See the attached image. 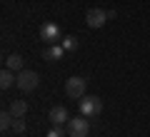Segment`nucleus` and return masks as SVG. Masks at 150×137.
<instances>
[{
    "label": "nucleus",
    "instance_id": "nucleus-1",
    "mask_svg": "<svg viewBox=\"0 0 150 137\" xmlns=\"http://www.w3.org/2000/svg\"><path fill=\"white\" fill-rule=\"evenodd\" d=\"M78 107H80V115H85L88 120H90V117H98L103 112V100L95 97V95H85L78 102Z\"/></svg>",
    "mask_w": 150,
    "mask_h": 137
},
{
    "label": "nucleus",
    "instance_id": "nucleus-2",
    "mask_svg": "<svg viewBox=\"0 0 150 137\" xmlns=\"http://www.w3.org/2000/svg\"><path fill=\"white\" fill-rule=\"evenodd\" d=\"M65 132H68L70 137H88V132H90V122H88L85 115L70 117L68 125H65Z\"/></svg>",
    "mask_w": 150,
    "mask_h": 137
},
{
    "label": "nucleus",
    "instance_id": "nucleus-3",
    "mask_svg": "<svg viewBox=\"0 0 150 137\" xmlns=\"http://www.w3.org/2000/svg\"><path fill=\"white\" fill-rule=\"evenodd\" d=\"M38 82H40V77H38L35 70H20L18 72V80H15V87L20 92H33L38 87Z\"/></svg>",
    "mask_w": 150,
    "mask_h": 137
},
{
    "label": "nucleus",
    "instance_id": "nucleus-4",
    "mask_svg": "<svg viewBox=\"0 0 150 137\" xmlns=\"http://www.w3.org/2000/svg\"><path fill=\"white\" fill-rule=\"evenodd\" d=\"M85 90H88V80L85 77H70L68 82H65V95L70 97V100H83L85 97Z\"/></svg>",
    "mask_w": 150,
    "mask_h": 137
},
{
    "label": "nucleus",
    "instance_id": "nucleus-5",
    "mask_svg": "<svg viewBox=\"0 0 150 137\" xmlns=\"http://www.w3.org/2000/svg\"><path fill=\"white\" fill-rule=\"evenodd\" d=\"M40 40H48V42L63 40V35H60V25H58V22H43V25H40Z\"/></svg>",
    "mask_w": 150,
    "mask_h": 137
},
{
    "label": "nucleus",
    "instance_id": "nucleus-6",
    "mask_svg": "<svg viewBox=\"0 0 150 137\" xmlns=\"http://www.w3.org/2000/svg\"><path fill=\"white\" fill-rule=\"evenodd\" d=\"M108 18H110V15H108L105 10H100V8H90V10L85 13V22H88V27H103Z\"/></svg>",
    "mask_w": 150,
    "mask_h": 137
},
{
    "label": "nucleus",
    "instance_id": "nucleus-7",
    "mask_svg": "<svg viewBox=\"0 0 150 137\" xmlns=\"http://www.w3.org/2000/svg\"><path fill=\"white\" fill-rule=\"evenodd\" d=\"M48 120L53 122V125H68V120H70V112H68V107H65V105H55L53 110H50Z\"/></svg>",
    "mask_w": 150,
    "mask_h": 137
},
{
    "label": "nucleus",
    "instance_id": "nucleus-8",
    "mask_svg": "<svg viewBox=\"0 0 150 137\" xmlns=\"http://www.w3.org/2000/svg\"><path fill=\"white\" fill-rule=\"evenodd\" d=\"M63 55H65V48H63V45H60V42H53V45H50V48H48V50H45V53H43V58L53 63V60H60V58H63Z\"/></svg>",
    "mask_w": 150,
    "mask_h": 137
},
{
    "label": "nucleus",
    "instance_id": "nucleus-9",
    "mask_svg": "<svg viewBox=\"0 0 150 137\" xmlns=\"http://www.w3.org/2000/svg\"><path fill=\"white\" fill-rule=\"evenodd\" d=\"M23 65H25V60H23L18 53H13V55H8V58H5V67L13 70V72H20V70H25Z\"/></svg>",
    "mask_w": 150,
    "mask_h": 137
},
{
    "label": "nucleus",
    "instance_id": "nucleus-10",
    "mask_svg": "<svg viewBox=\"0 0 150 137\" xmlns=\"http://www.w3.org/2000/svg\"><path fill=\"white\" fill-rule=\"evenodd\" d=\"M15 80H18V72H13V70H3V72H0V87L3 90H8V87H13V85H15Z\"/></svg>",
    "mask_w": 150,
    "mask_h": 137
},
{
    "label": "nucleus",
    "instance_id": "nucleus-11",
    "mask_svg": "<svg viewBox=\"0 0 150 137\" xmlns=\"http://www.w3.org/2000/svg\"><path fill=\"white\" fill-rule=\"evenodd\" d=\"M8 110H10V115H13V117H23V115L28 112V105H25L23 100H13Z\"/></svg>",
    "mask_w": 150,
    "mask_h": 137
},
{
    "label": "nucleus",
    "instance_id": "nucleus-12",
    "mask_svg": "<svg viewBox=\"0 0 150 137\" xmlns=\"http://www.w3.org/2000/svg\"><path fill=\"white\" fill-rule=\"evenodd\" d=\"M13 120H15V117L10 115V110H5L3 115H0V127H3V130H10V127H13Z\"/></svg>",
    "mask_w": 150,
    "mask_h": 137
},
{
    "label": "nucleus",
    "instance_id": "nucleus-13",
    "mask_svg": "<svg viewBox=\"0 0 150 137\" xmlns=\"http://www.w3.org/2000/svg\"><path fill=\"white\" fill-rule=\"evenodd\" d=\"M60 45H63V48H65V53H68V50H75V48H78V40H75V37L70 35V37H63V42H60Z\"/></svg>",
    "mask_w": 150,
    "mask_h": 137
},
{
    "label": "nucleus",
    "instance_id": "nucleus-14",
    "mask_svg": "<svg viewBox=\"0 0 150 137\" xmlns=\"http://www.w3.org/2000/svg\"><path fill=\"white\" fill-rule=\"evenodd\" d=\"M13 130L15 132H25V120H23V117H15V120H13Z\"/></svg>",
    "mask_w": 150,
    "mask_h": 137
},
{
    "label": "nucleus",
    "instance_id": "nucleus-15",
    "mask_svg": "<svg viewBox=\"0 0 150 137\" xmlns=\"http://www.w3.org/2000/svg\"><path fill=\"white\" fill-rule=\"evenodd\" d=\"M48 137H65V132H63V127H60V125H55L53 130L48 132Z\"/></svg>",
    "mask_w": 150,
    "mask_h": 137
}]
</instances>
